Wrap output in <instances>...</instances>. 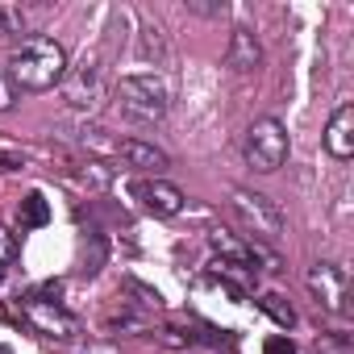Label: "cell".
I'll return each mask as SVG.
<instances>
[{"mask_svg": "<svg viewBox=\"0 0 354 354\" xmlns=\"http://www.w3.org/2000/svg\"><path fill=\"white\" fill-rule=\"evenodd\" d=\"M9 80L26 92H46L67 80V50L55 38H26L9 55Z\"/></svg>", "mask_w": 354, "mask_h": 354, "instance_id": "6da1fadb", "label": "cell"}, {"mask_svg": "<svg viewBox=\"0 0 354 354\" xmlns=\"http://www.w3.org/2000/svg\"><path fill=\"white\" fill-rule=\"evenodd\" d=\"M167 100H171V92H167V84H162L158 75H125V80L117 84V104H121V113L133 117V121H142V125L162 121Z\"/></svg>", "mask_w": 354, "mask_h": 354, "instance_id": "7a4b0ae2", "label": "cell"}, {"mask_svg": "<svg viewBox=\"0 0 354 354\" xmlns=\"http://www.w3.org/2000/svg\"><path fill=\"white\" fill-rule=\"evenodd\" d=\"M246 162L263 175H271L288 162V129L275 117H263L246 129Z\"/></svg>", "mask_w": 354, "mask_h": 354, "instance_id": "3957f363", "label": "cell"}, {"mask_svg": "<svg viewBox=\"0 0 354 354\" xmlns=\"http://www.w3.org/2000/svg\"><path fill=\"white\" fill-rule=\"evenodd\" d=\"M230 205H234V213H238L254 234H263V238H279V234H283V213H279L267 196L246 192V188H234V192H230Z\"/></svg>", "mask_w": 354, "mask_h": 354, "instance_id": "277c9868", "label": "cell"}, {"mask_svg": "<svg viewBox=\"0 0 354 354\" xmlns=\"http://www.w3.org/2000/svg\"><path fill=\"white\" fill-rule=\"evenodd\" d=\"M308 288L317 296V304H325L329 313H350V283H346V271L333 267V263H317L308 271Z\"/></svg>", "mask_w": 354, "mask_h": 354, "instance_id": "5b68a950", "label": "cell"}, {"mask_svg": "<svg viewBox=\"0 0 354 354\" xmlns=\"http://www.w3.org/2000/svg\"><path fill=\"white\" fill-rule=\"evenodd\" d=\"M129 192H133V196L142 201V209L154 213V217H175V213L184 209V192L175 188V184H167V180H158V175H154V180H133Z\"/></svg>", "mask_w": 354, "mask_h": 354, "instance_id": "8992f818", "label": "cell"}, {"mask_svg": "<svg viewBox=\"0 0 354 354\" xmlns=\"http://www.w3.org/2000/svg\"><path fill=\"white\" fill-rule=\"evenodd\" d=\"M67 100L75 109H96L104 100V67L96 59H84L71 75H67Z\"/></svg>", "mask_w": 354, "mask_h": 354, "instance_id": "52a82bcc", "label": "cell"}, {"mask_svg": "<svg viewBox=\"0 0 354 354\" xmlns=\"http://www.w3.org/2000/svg\"><path fill=\"white\" fill-rule=\"evenodd\" d=\"M209 242H213V250L221 254V263H230V267H246V271H254L259 267V259L267 263V267H275V259L259 246V242H238L234 234H209Z\"/></svg>", "mask_w": 354, "mask_h": 354, "instance_id": "ba28073f", "label": "cell"}, {"mask_svg": "<svg viewBox=\"0 0 354 354\" xmlns=\"http://www.w3.org/2000/svg\"><path fill=\"white\" fill-rule=\"evenodd\" d=\"M225 63H230L238 75H250V71H259V67H263V46H259V38H254L250 30H234V34H230Z\"/></svg>", "mask_w": 354, "mask_h": 354, "instance_id": "9c48e42d", "label": "cell"}, {"mask_svg": "<svg viewBox=\"0 0 354 354\" xmlns=\"http://www.w3.org/2000/svg\"><path fill=\"white\" fill-rule=\"evenodd\" d=\"M325 146H329L333 158H350V154H354V109H350V104H342V109L333 113V121H329V129H325Z\"/></svg>", "mask_w": 354, "mask_h": 354, "instance_id": "30bf717a", "label": "cell"}, {"mask_svg": "<svg viewBox=\"0 0 354 354\" xmlns=\"http://www.w3.org/2000/svg\"><path fill=\"white\" fill-rule=\"evenodd\" d=\"M117 154L129 162V167H138V171H162L167 167V154L158 150V146H150V142H138V138H125V142H117Z\"/></svg>", "mask_w": 354, "mask_h": 354, "instance_id": "8fae6325", "label": "cell"}, {"mask_svg": "<svg viewBox=\"0 0 354 354\" xmlns=\"http://www.w3.org/2000/svg\"><path fill=\"white\" fill-rule=\"evenodd\" d=\"M46 221H50V205H46V196H42V192H30V196L21 201V225L42 230Z\"/></svg>", "mask_w": 354, "mask_h": 354, "instance_id": "7c38bea8", "label": "cell"}, {"mask_svg": "<svg viewBox=\"0 0 354 354\" xmlns=\"http://www.w3.org/2000/svg\"><path fill=\"white\" fill-rule=\"evenodd\" d=\"M259 308H263V313H271V321H275V325H283V329H292V325H296V308H292L283 296H275V292H267V296L259 300Z\"/></svg>", "mask_w": 354, "mask_h": 354, "instance_id": "4fadbf2b", "label": "cell"}, {"mask_svg": "<svg viewBox=\"0 0 354 354\" xmlns=\"http://www.w3.org/2000/svg\"><path fill=\"white\" fill-rule=\"evenodd\" d=\"M17 259V238L9 230H0V263H13Z\"/></svg>", "mask_w": 354, "mask_h": 354, "instance_id": "5bb4252c", "label": "cell"}, {"mask_svg": "<svg viewBox=\"0 0 354 354\" xmlns=\"http://www.w3.org/2000/svg\"><path fill=\"white\" fill-rule=\"evenodd\" d=\"M263 354H296V342L292 337H267Z\"/></svg>", "mask_w": 354, "mask_h": 354, "instance_id": "9a60e30c", "label": "cell"}, {"mask_svg": "<svg viewBox=\"0 0 354 354\" xmlns=\"http://www.w3.org/2000/svg\"><path fill=\"white\" fill-rule=\"evenodd\" d=\"M17 167H21L17 154H5V150H0V175H9V171H17Z\"/></svg>", "mask_w": 354, "mask_h": 354, "instance_id": "2e32d148", "label": "cell"}, {"mask_svg": "<svg viewBox=\"0 0 354 354\" xmlns=\"http://www.w3.org/2000/svg\"><path fill=\"white\" fill-rule=\"evenodd\" d=\"M9 104H13V84L0 75V109H9Z\"/></svg>", "mask_w": 354, "mask_h": 354, "instance_id": "e0dca14e", "label": "cell"}, {"mask_svg": "<svg viewBox=\"0 0 354 354\" xmlns=\"http://www.w3.org/2000/svg\"><path fill=\"white\" fill-rule=\"evenodd\" d=\"M5 34H9V13L0 9V38H5Z\"/></svg>", "mask_w": 354, "mask_h": 354, "instance_id": "ac0fdd59", "label": "cell"}, {"mask_svg": "<svg viewBox=\"0 0 354 354\" xmlns=\"http://www.w3.org/2000/svg\"><path fill=\"white\" fill-rule=\"evenodd\" d=\"M0 354H13V350H9V346H0Z\"/></svg>", "mask_w": 354, "mask_h": 354, "instance_id": "d6986e66", "label": "cell"}, {"mask_svg": "<svg viewBox=\"0 0 354 354\" xmlns=\"http://www.w3.org/2000/svg\"><path fill=\"white\" fill-rule=\"evenodd\" d=\"M0 279H5V271H0Z\"/></svg>", "mask_w": 354, "mask_h": 354, "instance_id": "ffe728a7", "label": "cell"}]
</instances>
